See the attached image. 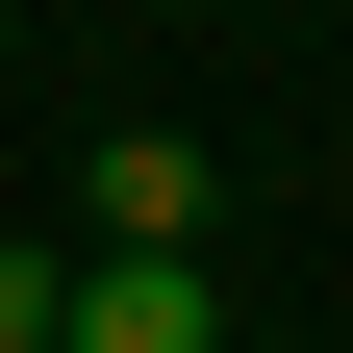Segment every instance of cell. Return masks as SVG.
<instances>
[{"label":"cell","instance_id":"obj_1","mask_svg":"<svg viewBox=\"0 0 353 353\" xmlns=\"http://www.w3.org/2000/svg\"><path fill=\"white\" fill-rule=\"evenodd\" d=\"M202 228H228V152H176V126L76 152V252H202Z\"/></svg>","mask_w":353,"mask_h":353},{"label":"cell","instance_id":"obj_2","mask_svg":"<svg viewBox=\"0 0 353 353\" xmlns=\"http://www.w3.org/2000/svg\"><path fill=\"white\" fill-rule=\"evenodd\" d=\"M51 353H228V278L202 252H76V328Z\"/></svg>","mask_w":353,"mask_h":353},{"label":"cell","instance_id":"obj_3","mask_svg":"<svg viewBox=\"0 0 353 353\" xmlns=\"http://www.w3.org/2000/svg\"><path fill=\"white\" fill-rule=\"evenodd\" d=\"M51 328H76V252H51V228H0V353H51Z\"/></svg>","mask_w":353,"mask_h":353}]
</instances>
